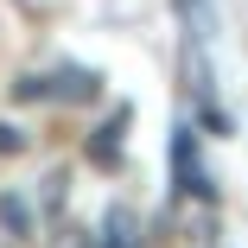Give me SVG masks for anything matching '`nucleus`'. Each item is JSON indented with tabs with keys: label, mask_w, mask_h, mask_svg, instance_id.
<instances>
[{
	"label": "nucleus",
	"mask_w": 248,
	"mask_h": 248,
	"mask_svg": "<svg viewBox=\"0 0 248 248\" xmlns=\"http://www.w3.org/2000/svg\"><path fill=\"white\" fill-rule=\"evenodd\" d=\"M172 178H178L185 197H210V178H204V166H197V140H191V127L172 134Z\"/></svg>",
	"instance_id": "nucleus-1"
},
{
	"label": "nucleus",
	"mask_w": 248,
	"mask_h": 248,
	"mask_svg": "<svg viewBox=\"0 0 248 248\" xmlns=\"http://www.w3.org/2000/svg\"><path fill=\"white\" fill-rule=\"evenodd\" d=\"M95 95H102V77L95 70H51L45 77V102H95Z\"/></svg>",
	"instance_id": "nucleus-2"
},
{
	"label": "nucleus",
	"mask_w": 248,
	"mask_h": 248,
	"mask_svg": "<svg viewBox=\"0 0 248 248\" xmlns=\"http://www.w3.org/2000/svg\"><path fill=\"white\" fill-rule=\"evenodd\" d=\"M121 134H127V108H115V121H102V127H95L89 159H95V166H115V159H121Z\"/></svg>",
	"instance_id": "nucleus-3"
},
{
	"label": "nucleus",
	"mask_w": 248,
	"mask_h": 248,
	"mask_svg": "<svg viewBox=\"0 0 248 248\" xmlns=\"http://www.w3.org/2000/svg\"><path fill=\"white\" fill-rule=\"evenodd\" d=\"M0 217H7V223H13V229H26V223H32V210H26V204H19V197H0Z\"/></svg>",
	"instance_id": "nucleus-4"
},
{
	"label": "nucleus",
	"mask_w": 248,
	"mask_h": 248,
	"mask_svg": "<svg viewBox=\"0 0 248 248\" xmlns=\"http://www.w3.org/2000/svg\"><path fill=\"white\" fill-rule=\"evenodd\" d=\"M0 153H26V134L13 121H0Z\"/></svg>",
	"instance_id": "nucleus-5"
},
{
	"label": "nucleus",
	"mask_w": 248,
	"mask_h": 248,
	"mask_svg": "<svg viewBox=\"0 0 248 248\" xmlns=\"http://www.w3.org/2000/svg\"><path fill=\"white\" fill-rule=\"evenodd\" d=\"M58 248H95V235H64Z\"/></svg>",
	"instance_id": "nucleus-6"
}]
</instances>
